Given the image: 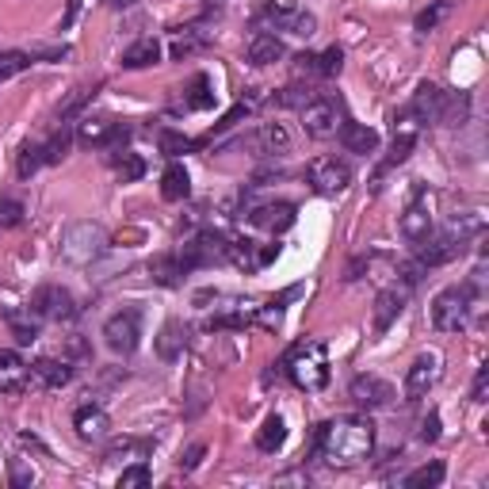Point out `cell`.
<instances>
[{"label":"cell","mask_w":489,"mask_h":489,"mask_svg":"<svg viewBox=\"0 0 489 489\" xmlns=\"http://www.w3.org/2000/svg\"><path fill=\"white\" fill-rule=\"evenodd\" d=\"M314 28H317V20L310 16V12H302V8H299V16H294V20L287 23V31H291V35H302V38H310Z\"/></svg>","instance_id":"obj_50"},{"label":"cell","mask_w":489,"mask_h":489,"mask_svg":"<svg viewBox=\"0 0 489 489\" xmlns=\"http://www.w3.org/2000/svg\"><path fill=\"white\" fill-rule=\"evenodd\" d=\"M141 485H149V467L138 459V462H131V467H123L119 489H141Z\"/></svg>","instance_id":"obj_44"},{"label":"cell","mask_w":489,"mask_h":489,"mask_svg":"<svg viewBox=\"0 0 489 489\" xmlns=\"http://www.w3.org/2000/svg\"><path fill=\"white\" fill-rule=\"evenodd\" d=\"M92 96H96V88H92V84L76 88V92H73V96L66 100V104H61V108H58V119H61V123H66V119H73V115H76V111H81V108H84V104H88V100H92Z\"/></svg>","instance_id":"obj_46"},{"label":"cell","mask_w":489,"mask_h":489,"mask_svg":"<svg viewBox=\"0 0 489 489\" xmlns=\"http://www.w3.org/2000/svg\"><path fill=\"white\" fill-rule=\"evenodd\" d=\"M310 100H314V92H310V88H302V84H287V88H279V92H276L279 108H299L302 111Z\"/></svg>","instance_id":"obj_41"},{"label":"cell","mask_w":489,"mask_h":489,"mask_svg":"<svg viewBox=\"0 0 489 489\" xmlns=\"http://www.w3.org/2000/svg\"><path fill=\"white\" fill-rule=\"evenodd\" d=\"M69 352H73V356H88V349H84V341H73V344H69Z\"/></svg>","instance_id":"obj_57"},{"label":"cell","mask_w":489,"mask_h":489,"mask_svg":"<svg viewBox=\"0 0 489 489\" xmlns=\"http://www.w3.org/2000/svg\"><path fill=\"white\" fill-rule=\"evenodd\" d=\"M397 272H402V279H405V287H417V283L424 279V272H429V268H424L421 261H405L402 268H397Z\"/></svg>","instance_id":"obj_52"},{"label":"cell","mask_w":489,"mask_h":489,"mask_svg":"<svg viewBox=\"0 0 489 489\" xmlns=\"http://www.w3.org/2000/svg\"><path fill=\"white\" fill-rule=\"evenodd\" d=\"M76 141L84 149H100L111 146V141H126V126H119L115 119H81L76 123Z\"/></svg>","instance_id":"obj_11"},{"label":"cell","mask_w":489,"mask_h":489,"mask_svg":"<svg viewBox=\"0 0 489 489\" xmlns=\"http://www.w3.org/2000/svg\"><path fill=\"white\" fill-rule=\"evenodd\" d=\"M149 276H153V283H161V287H180L188 276V268L180 264L176 253H161L149 261Z\"/></svg>","instance_id":"obj_24"},{"label":"cell","mask_w":489,"mask_h":489,"mask_svg":"<svg viewBox=\"0 0 489 489\" xmlns=\"http://www.w3.org/2000/svg\"><path fill=\"white\" fill-rule=\"evenodd\" d=\"M73 429L84 444H100V440H108L111 436V417L100 405H81L73 413Z\"/></svg>","instance_id":"obj_15"},{"label":"cell","mask_w":489,"mask_h":489,"mask_svg":"<svg viewBox=\"0 0 489 489\" xmlns=\"http://www.w3.org/2000/svg\"><path fill=\"white\" fill-rule=\"evenodd\" d=\"M283 371H287V379L299 386L306 394H317L321 386L329 382V352L321 341H302L294 344V349L283 356Z\"/></svg>","instance_id":"obj_2"},{"label":"cell","mask_w":489,"mask_h":489,"mask_svg":"<svg viewBox=\"0 0 489 489\" xmlns=\"http://www.w3.org/2000/svg\"><path fill=\"white\" fill-rule=\"evenodd\" d=\"M8 325H12V337H16L20 344L38 341V321H31V317H23V314L12 310V314H8Z\"/></svg>","instance_id":"obj_42"},{"label":"cell","mask_w":489,"mask_h":489,"mask_svg":"<svg viewBox=\"0 0 489 489\" xmlns=\"http://www.w3.org/2000/svg\"><path fill=\"white\" fill-rule=\"evenodd\" d=\"M31 314L35 317H43V321H73L76 317V299L66 291V287H58V283H46V287H38L31 294Z\"/></svg>","instance_id":"obj_6"},{"label":"cell","mask_w":489,"mask_h":489,"mask_svg":"<svg viewBox=\"0 0 489 489\" xmlns=\"http://www.w3.org/2000/svg\"><path fill=\"white\" fill-rule=\"evenodd\" d=\"M467 317H470V287H444L432 299V325L440 333L467 329Z\"/></svg>","instance_id":"obj_4"},{"label":"cell","mask_w":489,"mask_h":489,"mask_svg":"<svg viewBox=\"0 0 489 489\" xmlns=\"http://www.w3.org/2000/svg\"><path fill=\"white\" fill-rule=\"evenodd\" d=\"M207 46V31H199V28H188V31H180L172 38V61H184L191 54H199V50Z\"/></svg>","instance_id":"obj_32"},{"label":"cell","mask_w":489,"mask_h":489,"mask_svg":"<svg viewBox=\"0 0 489 489\" xmlns=\"http://www.w3.org/2000/svg\"><path fill=\"white\" fill-rule=\"evenodd\" d=\"M23 222V203L16 199H0V229H12Z\"/></svg>","instance_id":"obj_48"},{"label":"cell","mask_w":489,"mask_h":489,"mask_svg":"<svg viewBox=\"0 0 489 489\" xmlns=\"http://www.w3.org/2000/svg\"><path fill=\"white\" fill-rule=\"evenodd\" d=\"M482 229H485V218L478 211H462L452 218V229H447V234H455L462 244H467V237H478Z\"/></svg>","instance_id":"obj_36"},{"label":"cell","mask_w":489,"mask_h":489,"mask_svg":"<svg viewBox=\"0 0 489 489\" xmlns=\"http://www.w3.org/2000/svg\"><path fill=\"white\" fill-rule=\"evenodd\" d=\"M447 12H452V4H447V0H440V4H432V8H424L421 16H417V31H424V35L436 31V28H440V20L447 16Z\"/></svg>","instance_id":"obj_47"},{"label":"cell","mask_w":489,"mask_h":489,"mask_svg":"<svg viewBox=\"0 0 489 489\" xmlns=\"http://www.w3.org/2000/svg\"><path fill=\"white\" fill-rule=\"evenodd\" d=\"M108 4H111V8H134L138 0H108Z\"/></svg>","instance_id":"obj_58"},{"label":"cell","mask_w":489,"mask_h":489,"mask_svg":"<svg viewBox=\"0 0 489 489\" xmlns=\"http://www.w3.org/2000/svg\"><path fill=\"white\" fill-rule=\"evenodd\" d=\"M349 397L359 409H386L394 402V386L375 379V375H356L349 386Z\"/></svg>","instance_id":"obj_10"},{"label":"cell","mask_w":489,"mask_h":489,"mask_svg":"<svg viewBox=\"0 0 489 489\" xmlns=\"http://www.w3.org/2000/svg\"><path fill=\"white\" fill-rule=\"evenodd\" d=\"M405 299H409V287H386L379 299H375V333H386L405 310Z\"/></svg>","instance_id":"obj_19"},{"label":"cell","mask_w":489,"mask_h":489,"mask_svg":"<svg viewBox=\"0 0 489 489\" xmlns=\"http://www.w3.org/2000/svg\"><path fill=\"white\" fill-rule=\"evenodd\" d=\"M302 126H306V134L317 141L337 138V131L344 126V104L337 96H314L310 104L302 108Z\"/></svg>","instance_id":"obj_5"},{"label":"cell","mask_w":489,"mask_h":489,"mask_svg":"<svg viewBox=\"0 0 489 489\" xmlns=\"http://www.w3.org/2000/svg\"><path fill=\"white\" fill-rule=\"evenodd\" d=\"M35 482V470H28L23 462H12V485H31Z\"/></svg>","instance_id":"obj_55"},{"label":"cell","mask_w":489,"mask_h":489,"mask_svg":"<svg viewBox=\"0 0 489 489\" xmlns=\"http://www.w3.org/2000/svg\"><path fill=\"white\" fill-rule=\"evenodd\" d=\"M287 444V421L283 417H264V424H261V432H256V447H261L264 455H276L279 447Z\"/></svg>","instance_id":"obj_28"},{"label":"cell","mask_w":489,"mask_h":489,"mask_svg":"<svg viewBox=\"0 0 489 489\" xmlns=\"http://www.w3.org/2000/svg\"><path fill=\"white\" fill-rule=\"evenodd\" d=\"M306 180H310V188L317 196H341V191L352 184V169L337 157H317V161H310V169H306Z\"/></svg>","instance_id":"obj_8"},{"label":"cell","mask_w":489,"mask_h":489,"mask_svg":"<svg viewBox=\"0 0 489 489\" xmlns=\"http://www.w3.org/2000/svg\"><path fill=\"white\" fill-rule=\"evenodd\" d=\"M161 61V43L157 38H138L123 50V69H149Z\"/></svg>","instance_id":"obj_25"},{"label":"cell","mask_w":489,"mask_h":489,"mask_svg":"<svg viewBox=\"0 0 489 489\" xmlns=\"http://www.w3.org/2000/svg\"><path fill=\"white\" fill-rule=\"evenodd\" d=\"M253 321H261L264 329H279V325H283V306H279V302H268V306H261V310H256Z\"/></svg>","instance_id":"obj_49"},{"label":"cell","mask_w":489,"mask_h":489,"mask_svg":"<svg viewBox=\"0 0 489 489\" xmlns=\"http://www.w3.org/2000/svg\"><path fill=\"white\" fill-rule=\"evenodd\" d=\"M436 382H440V356H436V352L417 356L413 367L405 371V402H421Z\"/></svg>","instance_id":"obj_9"},{"label":"cell","mask_w":489,"mask_h":489,"mask_svg":"<svg viewBox=\"0 0 489 489\" xmlns=\"http://www.w3.org/2000/svg\"><path fill=\"white\" fill-rule=\"evenodd\" d=\"M161 196L169 199V203H180V199H188L191 196V176L184 164H169L161 176Z\"/></svg>","instance_id":"obj_29"},{"label":"cell","mask_w":489,"mask_h":489,"mask_svg":"<svg viewBox=\"0 0 489 489\" xmlns=\"http://www.w3.org/2000/svg\"><path fill=\"white\" fill-rule=\"evenodd\" d=\"M153 452V440H141V436H123V440L108 444V459L123 462V459H146Z\"/></svg>","instance_id":"obj_30"},{"label":"cell","mask_w":489,"mask_h":489,"mask_svg":"<svg viewBox=\"0 0 489 489\" xmlns=\"http://www.w3.org/2000/svg\"><path fill=\"white\" fill-rule=\"evenodd\" d=\"M287 149H291V134L283 123H264L261 131H256V153H264V157H283Z\"/></svg>","instance_id":"obj_23"},{"label":"cell","mask_w":489,"mask_h":489,"mask_svg":"<svg viewBox=\"0 0 489 489\" xmlns=\"http://www.w3.org/2000/svg\"><path fill=\"white\" fill-rule=\"evenodd\" d=\"M141 341V317L138 310H119L104 321V344L115 356H131Z\"/></svg>","instance_id":"obj_7"},{"label":"cell","mask_w":489,"mask_h":489,"mask_svg":"<svg viewBox=\"0 0 489 489\" xmlns=\"http://www.w3.org/2000/svg\"><path fill=\"white\" fill-rule=\"evenodd\" d=\"M444 462H424V467H417L413 474H405V489H436L444 485Z\"/></svg>","instance_id":"obj_33"},{"label":"cell","mask_w":489,"mask_h":489,"mask_svg":"<svg viewBox=\"0 0 489 489\" xmlns=\"http://www.w3.org/2000/svg\"><path fill=\"white\" fill-rule=\"evenodd\" d=\"M294 218H299V211H294V203H261V207L249 211V222L256 229H268V234H283V229L294 226Z\"/></svg>","instance_id":"obj_12"},{"label":"cell","mask_w":489,"mask_h":489,"mask_svg":"<svg viewBox=\"0 0 489 489\" xmlns=\"http://www.w3.org/2000/svg\"><path fill=\"white\" fill-rule=\"evenodd\" d=\"M184 108H188V111H207V108H214V84H211V76H207V73H199L196 81L188 84Z\"/></svg>","instance_id":"obj_31"},{"label":"cell","mask_w":489,"mask_h":489,"mask_svg":"<svg viewBox=\"0 0 489 489\" xmlns=\"http://www.w3.org/2000/svg\"><path fill=\"white\" fill-rule=\"evenodd\" d=\"M279 256V244H261V268H268Z\"/></svg>","instance_id":"obj_56"},{"label":"cell","mask_w":489,"mask_h":489,"mask_svg":"<svg viewBox=\"0 0 489 489\" xmlns=\"http://www.w3.org/2000/svg\"><path fill=\"white\" fill-rule=\"evenodd\" d=\"M226 261L244 268V272H256L261 268V244L249 237H226Z\"/></svg>","instance_id":"obj_26"},{"label":"cell","mask_w":489,"mask_h":489,"mask_svg":"<svg viewBox=\"0 0 489 489\" xmlns=\"http://www.w3.org/2000/svg\"><path fill=\"white\" fill-rule=\"evenodd\" d=\"M402 234L409 237V241H424L432 234V214H429V207H424V203L417 199V203H409L405 207V214H402Z\"/></svg>","instance_id":"obj_27"},{"label":"cell","mask_w":489,"mask_h":489,"mask_svg":"<svg viewBox=\"0 0 489 489\" xmlns=\"http://www.w3.org/2000/svg\"><path fill=\"white\" fill-rule=\"evenodd\" d=\"M337 138H341L344 149L359 153V157H367V153L379 149V131H371L367 123H349V119H344V126L337 131Z\"/></svg>","instance_id":"obj_20"},{"label":"cell","mask_w":489,"mask_h":489,"mask_svg":"<svg viewBox=\"0 0 489 489\" xmlns=\"http://www.w3.org/2000/svg\"><path fill=\"white\" fill-rule=\"evenodd\" d=\"M314 447L329 467H359L375 452V424L367 417H337L317 429Z\"/></svg>","instance_id":"obj_1"},{"label":"cell","mask_w":489,"mask_h":489,"mask_svg":"<svg viewBox=\"0 0 489 489\" xmlns=\"http://www.w3.org/2000/svg\"><path fill=\"white\" fill-rule=\"evenodd\" d=\"M344 66V54H341V46H329V50H321V54H299L294 58V69L306 73V76H337Z\"/></svg>","instance_id":"obj_17"},{"label":"cell","mask_w":489,"mask_h":489,"mask_svg":"<svg viewBox=\"0 0 489 489\" xmlns=\"http://www.w3.org/2000/svg\"><path fill=\"white\" fill-rule=\"evenodd\" d=\"M489 394V367H478V375H474V386H470V402H485Z\"/></svg>","instance_id":"obj_53"},{"label":"cell","mask_w":489,"mask_h":489,"mask_svg":"<svg viewBox=\"0 0 489 489\" xmlns=\"http://www.w3.org/2000/svg\"><path fill=\"white\" fill-rule=\"evenodd\" d=\"M264 16L272 20V23H279V28H287V23L299 16V0H268V4H264Z\"/></svg>","instance_id":"obj_40"},{"label":"cell","mask_w":489,"mask_h":489,"mask_svg":"<svg viewBox=\"0 0 489 489\" xmlns=\"http://www.w3.org/2000/svg\"><path fill=\"white\" fill-rule=\"evenodd\" d=\"M28 69H31V54H23V50H0V84Z\"/></svg>","instance_id":"obj_37"},{"label":"cell","mask_w":489,"mask_h":489,"mask_svg":"<svg viewBox=\"0 0 489 489\" xmlns=\"http://www.w3.org/2000/svg\"><path fill=\"white\" fill-rule=\"evenodd\" d=\"M46 164V157H43V141H28V146L20 149V157H16V176L20 180H31L38 169Z\"/></svg>","instance_id":"obj_34"},{"label":"cell","mask_w":489,"mask_h":489,"mask_svg":"<svg viewBox=\"0 0 489 489\" xmlns=\"http://www.w3.org/2000/svg\"><path fill=\"white\" fill-rule=\"evenodd\" d=\"M31 386V364L20 352L0 349V394H23Z\"/></svg>","instance_id":"obj_14"},{"label":"cell","mask_w":489,"mask_h":489,"mask_svg":"<svg viewBox=\"0 0 489 489\" xmlns=\"http://www.w3.org/2000/svg\"><path fill=\"white\" fill-rule=\"evenodd\" d=\"M188 337H191V329L184 325V321H164V329L157 333V356L161 359H180L188 349Z\"/></svg>","instance_id":"obj_22"},{"label":"cell","mask_w":489,"mask_h":489,"mask_svg":"<svg viewBox=\"0 0 489 489\" xmlns=\"http://www.w3.org/2000/svg\"><path fill=\"white\" fill-rule=\"evenodd\" d=\"M421 440H424V444H436V440H440V413H429V417H424Z\"/></svg>","instance_id":"obj_54"},{"label":"cell","mask_w":489,"mask_h":489,"mask_svg":"<svg viewBox=\"0 0 489 489\" xmlns=\"http://www.w3.org/2000/svg\"><path fill=\"white\" fill-rule=\"evenodd\" d=\"M459 253H462V241L455 234H429L417 249V261L424 268H440V264H452Z\"/></svg>","instance_id":"obj_13"},{"label":"cell","mask_w":489,"mask_h":489,"mask_svg":"<svg viewBox=\"0 0 489 489\" xmlns=\"http://www.w3.org/2000/svg\"><path fill=\"white\" fill-rule=\"evenodd\" d=\"M249 325V314L244 310H226V314H211L207 317V329L218 333V329H244Z\"/></svg>","instance_id":"obj_45"},{"label":"cell","mask_w":489,"mask_h":489,"mask_svg":"<svg viewBox=\"0 0 489 489\" xmlns=\"http://www.w3.org/2000/svg\"><path fill=\"white\" fill-rule=\"evenodd\" d=\"M203 455H207V444H191L184 455H180V470H196L199 462H203Z\"/></svg>","instance_id":"obj_51"},{"label":"cell","mask_w":489,"mask_h":489,"mask_svg":"<svg viewBox=\"0 0 489 489\" xmlns=\"http://www.w3.org/2000/svg\"><path fill=\"white\" fill-rule=\"evenodd\" d=\"M31 382L43 386V390H61V386L73 382V367L66 364V359H35L31 364Z\"/></svg>","instance_id":"obj_18"},{"label":"cell","mask_w":489,"mask_h":489,"mask_svg":"<svg viewBox=\"0 0 489 489\" xmlns=\"http://www.w3.org/2000/svg\"><path fill=\"white\" fill-rule=\"evenodd\" d=\"M104 249H108V229L100 222H92V218H81V222H69L66 229H61L58 253H61V261L66 264L84 268V264L100 261Z\"/></svg>","instance_id":"obj_3"},{"label":"cell","mask_w":489,"mask_h":489,"mask_svg":"<svg viewBox=\"0 0 489 489\" xmlns=\"http://www.w3.org/2000/svg\"><path fill=\"white\" fill-rule=\"evenodd\" d=\"M115 172H119L123 184H134V180L146 176V161L138 157V153H115Z\"/></svg>","instance_id":"obj_38"},{"label":"cell","mask_w":489,"mask_h":489,"mask_svg":"<svg viewBox=\"0 0 489 489\" xmlns=\"http://www.w3.org/2000/svg\"><path fill=\"white\" fill-rule=\"evenodd\" d=\"M470 119V96L467 92H447V108L440 115V126H462Z\"/></svg>","instance_id":"obj_35"},{"label":"cell","mask_w":489,"mask_h":489,"mask_svg":"<svg viewBox=\"0 0 489 489\" xmlns=\"http://www.w3.org/2000/svg\"><path fill=\"white\" fill-rule=\"evenodd\" d=\"M69 146H73V138H69V131H66V126H61L58 134H50V138L43 141V157H46V164H58V161H66Z\"/></svg>","instance_id":"obj_39"},{"label":"cell","mask_w":489,"mask_h":489,"mask_svg":"<svg viewBox=\"0 0 489 489\" xmlns=\"http://www.w3.org/2000/svg\"><path fill=\"white\" fill-rule=\"evenodd\" d=\"M444 108H447V92H444L440 84H429V81L417 88L413 104H409V111L417 115V123H440Z\"/></svg>","instance_id":"obj_16"},{"label":"cell","mask_w":489,"mask_h":489,"mask_svg":"<svg viewBox=\"0 0 489 489\" xmlns=\"http://www.w3.org/2000/svg\"><path fill=\"white\" fill-rule=\"evenodd\" d=\"M157 141H161V153H164V157H180V153L196 149V141L184 138V134H176V131H161Z\"/></svg>","instance_id":"obj_43"},{"label":"cell","mask_w":489,"mask_h":489,"mask_svg":"<svg viewBox=\"0 0 489 489\" xmlns=\"http://www.w3.org/2000/svg\"><path fill=\"white\" fill-rule=\"evenodd\" d=\"M287 54V46H283V38L272 35V31H256L249 38V61L253 66H276Z\"/></svg>","instance_id":"obj_21"}]
</instances>
